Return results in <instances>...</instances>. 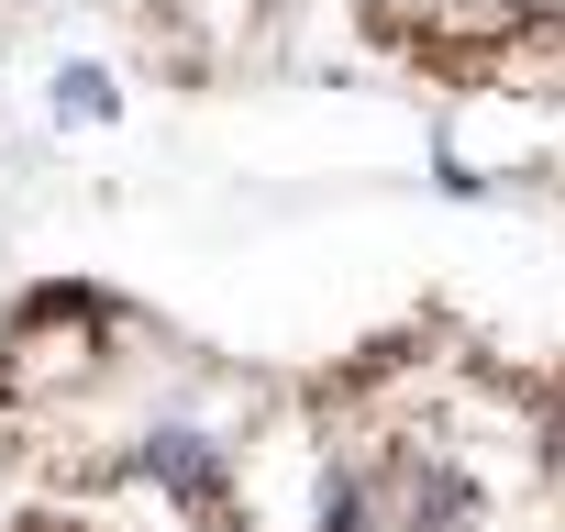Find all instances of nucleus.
<instances>
[{
    "label": "nucleus",
    "mask_w": 565,
    "mask_h": 532,
    "mask_svg": "<svg viewBox=\"0 0 565 532\" xmlns=\"http://www.w3.org/2000/svg\"><path fill=\"white\" fill-rule=\"evenodd\" d=\"M0 532H100V521H78V510H56V499H34V510H12Z\"/></svg>",
    "instance_id": "f257e3e1"
}]
</instances>
